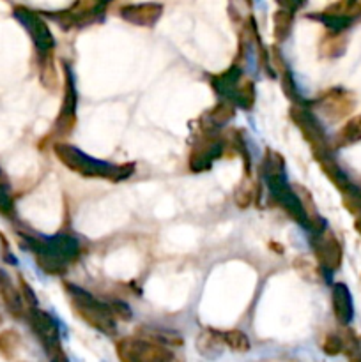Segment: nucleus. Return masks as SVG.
<instances>
[{
  "instance_id": "obj_1",
  "label": "nucleus",
  "mask_w": 361,
  "mask_h": 362,
  "mask_svg": "<svg viewBox=\"0 0 361 362\" xmlns=\"http://www.w3.org/2000/svg\"><path fill=\"white\" fill-rule=\"evenodd\" d=\"M53 151L64 166H67L71 172L78 173V175L88 177V179H108L113 182H119V180L130 177L134 168V165L113 166L108 163L98 161V159L91 158L85 152L78 151L76 147L64 144V141H57L53 145Z\"/></svg>"
},
{
  "instance_id": "obj_2",
  "label": "nucleus",
  "mask_w": 361,
  "mask_h": 362,
  "mask_svg": "<svg viewBox=\"0 0 361 362\" xmlns=\"http://www.w3.org/2000/svg\"><path fill=\"white\" fill-rule=\"evenodd\" d=\"M66 292L69 293V304L78 318H81L85 324H88L92 329L103 332V334H115V317L110 310V304L101 303L85 290L69 285V283H66Z\"/></svg>"
},
{
  "instance_id": "obj_3",
  "label": "nucleus",
  "mask_w": 361,
  "mask_h": 362,
  "mask_svg": "<svg viewBox=\"0 0 361 362\" xmlns=\"http://www.w3.org/2000/svg\"><path fill=\"white\" fill-rule=\"evenodd\" d=\"M35 260L48 274H64L80 257V244L69 235H57L50 240L34 244Z\"/></svg>"
},
{
  "instance_id": "obj_4",
  "label": "nucleus",
  "mask_w": 361,
  "mask_h": 362,
  "mask_svg": "<svg viewBox=\"0 0 361 362\" xmlns=\"http://www.w3.org/2000/svg\"><path fill=\"white\" fill-rule=\"evenodd\" d=\"M120 362H179L166 345L147 338H124L117 343Z\"/></svg>"
},
{
  "instance_id": "obj_5",
  "label": "nucleus",
  "mask_w": 361,
  "mask_h": 362,
  "mask_svg": "<svg viewBox=\"0 0 361 362\" xmlns=\"http://www.w3.org/2000/svg\"><path fill=\"white\" fill-rule=\"evenodd\" d=\"M290 119L296 124L297 129L301 131V134H303V138L306 140V144L310 145L315 158L321 159L324 158V156H331L329 154V144L328 138H326L324 129H322L319 119L310 112V110H306L301 105L292 106V108H290Z\"/></svg>"
},
{
  "instance_id": "obj_6",
  "label": "nucleus",
  "mask_w": 361,
  "mask_h": 362,
  "mask_svg": "<svg viewBox=\"0 0 361 362\" xmlns=\"http://www.w3.org/2000/svg\"><path fill=\"white\" fill-rule=\"evenodd\" d=\"M225 145L222 138L214 133H202V136L195 141L190 154V168L191 172H207L211 170L212 161L222 158Z\"/></svg>"
},
{
  "instance_id": "obj_7",
  "label": "nucleus",
  "mask_w": 361,
  "mask_h": 362,
  "mask_svg": "<svg viewBox=\"0 0 361 362\" xmlns=\"http://www.w3.org/2000/svg\"><path fill=\"white\" fill-rule=\"evenodd\" d=\"M314 105L321 110L326 119L335 122V120L350 115V112L354 110V98L343 88H331V90H326L321 98L315 99Z\"/></svg>"
},
{
  "instance_id": "obj_8",
  "label": "nucleus",
  "mask_w": 361,
  "mask_h": 362,
  "mask_svg": "<svg viewBox=\"0 0 361 362\" xmlns=\"http://www.w3.org/2000/svg\"><path fill=\"white\" fill-rule=\"evenodd\" d=\"M311 247H314V253L317 257L321 267H324L326 271H336V269H340L343 251L338 239L335 237V233L329 232V230H322L321 233H315L314 240H311Z\"/></svg>"
},
{
  "instance_id": "obj_9",
  "label": "nucleus",
  "mask_w": 361,
  "mask_h": 362,
  "mask_svg": "<svg viewBox=\"0 0 361 362\" xmlns=\"http://www.w3.org/2000/svg\"><path fill=\"white\" fill-rule=\"evenodd\" d=\"M64 98H62V106H60V113L57 117L55 122V131L60 134V136H66L73 131L74 122H76V87H74L73 74H71L69 67L64 69Z\"/></svg>"
},
{
  "instance_id": "obj_10",
  "label": "nucleus",
  "mask_w": 361,
  "mask_h": 362,
  "mask_svg": "<svg viewBox=\"0 0 361 362\" xmlns=\"http://www.w3.org/2000/svg\"><path fill=\"white\" fill-rule=\"evenodd\" d=\"M105 9L106 4L101 2H76L67 11L57 13L55 18L60 27H64V30H71L74 27H81V25L96 21V18L101 16Z\"/></svg>"
},
{
  "instance_id": "obj_11",
  "label": "nucleus",
  "mask_w": 361,
  "mask_h": 362,
  "mask_svg": "<svg viewBox=\"0 0 361 362\" xmlns=\"http://www.w3.org/2000/svg\"><path fill=\"white\" fill-rule=\"evenodd\" d=\"M32 325H34V331L38 334L39 341L42 343L46 350L50 352V356L57 354L59 350H62L60 346V336H59V327H57L55 320H53L52 315H48L46 311L35 310L32 313Z\"/></svg>"
},
{
  "instance_id": "obj_12",
  "label": "nucleus",
  "mask_w": 361,
  "mask_h": 362,
  "mask_svg": "<svg viewBox=\"0 0 361 362\" xmlns=\"http://www.w3.org/2000/svg\"><path fill=\"white\" fill-rule=\"evenodd\" d=\"M18 16H20V20L23 21L27 30L30 32L35 46H38L42 53L52 52L53 46H55V37H53V34L50 32L48 25H46L38 14H34L28 9H18Z\"/></svg>"
},
{
  "instance_id": "obj_13",
  "label": "nucleus",
  "mask_w": 361,
  "mask_h": 362,
  "mask_svg": "<svg viewBox=\"0 0 361 362\" xmlns=\"http://www.w3.org/2000/svg\"><path fill=\"white\" fill-rule=\"evenodd\" d=\"M163 7L159 4H130L120 9V16L138 27H151L161 16Z\"/></svg>"
},
{
  "instance_id": "obj_14",
  "label": "nucleus",
  "mask_w": 361,
  "mask_h": 362,
  "mask_svg": "<svg viewBox=\"0 0 361 362\" xmlns=\"http://www.w3.org/2000/svg\"><path fill=\"white\" fill-rule=\"evenodd\" d=\"M333 313L335 318L342 325H347L353 320V299H350V292L343 283H336L333 286Z\"/></svg>"
},
{
  "instance_id": "obj_15",
  "label": "nucleus",
  "mask_w": 361,
  "mask_h": 362,
  "mask_svg": "<svg viewBox=\"0 0 361 362\" xmlns=\"http://www.w3.org/2000/svg\"><path fill=\"white\" fill-rule=\"evenodd\" d=\"M241 80H243V76H241V69L239 67L232 66L230 69L223 71V73L214 74V76L211 78V85L212 88H214L216 94L222 95L223 101H230Z\"/></svg>"
},
{
  "instance_id": "obj_16",
  "label": "nucleus",
  "mask_w": 361,
  "mask_h": 362,
  "mask_svg": "<svg viewBox=\"0 0 361 362\" xmlns=\"http://www.w3.org/2000/svg\"><path fill=\"white\" fill-rule=\"evenodd\" d=\"M319 163H321L322 172H324L326 177H328V179L331 180L333 184H335L336 189L342 191L343 194L353 193L354 186H353V184H350V180L347 179L345 173L342 172V168H340V166L336 165L335 161H333L331 156H324V158L319 159Z\"/></svg>"
},
{
  "instance_id": "obj_17",
  "label": "nucleus",
  "mask_w": 361,
  "mask_h": 362,
  "mask_svg": "<svg viewBox=\"0 0 361 362\" xmlns=\"http://www.w3.org/2000/svg\"><path fill=\"white\" fill-rule=\"evenodd\" d=\"M223 346H225V343H223V332L214 331V329H205L197 339L198 352L204 357H211V359L222 354Z\"/></svg>"
},
{
  "instance_id": "obj_18",
  "label": "nucleus",
  "mask_w": 361,
  "mask_h": 362,
  "mask_svg": "<svg viewBox=\"0 0 361 362\" xmlns=\"http://www.w3.org/2000/svg\"><path fill=\"white\" fill-rule=\"evenodd\" d=\"M361 140V115L353 117L347 120L335 136V147H347V145L357 144Z\"/></svg>"
},
{
  "instance_id": "obj_19",
  "label": "nucleus",
  "mask_w": 361,
  "mask_h": 362,
  "mask_svg": "<svg viewBox=\"0 0 361 362\" xmlns=\"http://www.w3.org/2000/svg\"><path fill=\"white\" fill-rule=\"evenodd\" d=\"M230 103H232L234 106H237V108L250 110L255 103V83L253 81L243 78V80L239 81V85H237V88H236V92H234Z\"/></svg>"
},
{
  "instance_id": "obj_20",
  "label": "nucleus",
  "mask_w": 361,
  "mask_h": 362,
  "mask_svg": "<svg viewBox=\"0 0 361 362\" xmlns=\"http://www.w3.org/2000/svg\"><path fill=\"white\" fill-rule=\"evenodd\" d=\"M285 161H283L282 154L268 148L264 154V161H262V173L265 175V179H271V177H285Z\"/></svg>"
},
{
  "instance_id": "obj_21",
  "label": "nucleus",
  "mask_w": 361,
  "mask_h": 362,
  "mask_svg": "<svg viewBox=\"0 0 361 362\" xmlns=\"http://www.w3.org/2000/svg\"><path fill=\"white\" fill-rule=\"evenodd\" d=\"M292 21L294 14L290 11L278 9L275 13V39L278 42L285 41L290 35V30H292Z\"/></svg>"
},
{
  "instance_id": "obj_22",
  "label": "nucleus",
  "mask_w": 361,
  "mask_h": 362,
  "mask_svg": "<svg viewBox=\"0 0 361 362\" xmlns=\"http://www.w3.org/2000/svg\"><path fill=\"white\" fill-rule=\"evenodd\" d=\"M223 343L234 352H248L250 350V339L244 332L237 331V329L223 332Z\"/></svg>"
},
{
  "instance_id": "obj_23",
  "label": "nucleus",
  "mask_w": 361,
  "mask_h": 362,
  "mask_svg": "<svg viewBox=\"0 0 361 362\" xmlns=\"http://www.w3.org/2000/svg\"><path fill=\"white\" fill-rule=\"evenodd\" d=\"M343 48H345V39L340 37V34H329L321 45V52L326 57H331V59L338 57L343 52Z\"/></svg>"
},
{
  "instance_id": "obj_24",
  "label": "nucleus",
  "mask_w": 361,
  "mask_h": 362,
  "mask_svg": "<svg viewBox=\"0 0 361 362\" xmlns=\"http://www.w3.org/2000/svg\"><path fill=\"white\" fill-rule=\"evenodd\" d=\"M322 350L326 356H338L343 352V341L342 336L338 334H328L322 341Z\"/></svg>"
},
{
  "instance_id": "obj_25",
  "label": "nucleus",
  "mask_w": 361,
  "mask_h": 362,
  "mask_svg": "<svg viewBox=\"0 0 361 362\" xmlns=\"http://www.w3.org/2000/svg\"><path fill=\"white\" fill-rule=\"evenodd\" d=\"M251 202H253V184L244 182L243 186L237 189L236 204L239 205L241 209H246L248 205H251Z\"/></svg>"
},
{
  "instance_id": "obj_26",
  "label": "nucleus",
  "mask_w": 361,
  "mask_h": 362,
  "mask_svg": "<svg viewBox=\"0 0 361 362\" xmlns=\"http://www.w3.org/2000/svg\"><path fill=\"white\" fill-rule=\"evenodd\" d=\"M282 87H283V92H285V95H289L292 101H297V99H299V95H297V90H296V83H294V78L289 69H287L285 73H282Z\"/></svg>"
},
{
  "instance_id": "obj_27",
  "label": "nucleus",
  "mask_w": 361,
  "mask_h": 362,
  "mask_svg": "<svg viewBox=\"0 0 361 362\" xmlns=\"http://www.w3.org/2000/svg\"><path fill=\"white\" fill-rule=\"evenodd\" d=\"M50 362H69V361H67L66 354H64L62 350H59V352H57V354H53L52 361H50Z\"/></svg>"
},
{
  "instance_id": "obj_28",
  "label": "nucleus",
  "mask_w": 361,
  "mask_h": 362,
  "mask_svg": "<svg viewBox=\"0 0 361 362\" xmlns=\"http://www.w3.org/2000/svg\"><path fill=\"white\" fill-rule=\"evenodd\" d=\"M356 230L361 233V214L357 216V219H356Z\"/></svg>"
},
{
  "instance_id": "obj_29",
  "label": "nucleus",
  "mask_w": 361,
  "mask_h": 362,
  "mask_svg": "<svg viewBox=\"0 0 361 362\" xmlns=\"http://www.w3.org/2000/svg\"><path fill=\"white\" fill-rule=\"evenodd\" d=\"M354 362H361V359H357V361H354Z\"/></svg>"
}]
</instances>
